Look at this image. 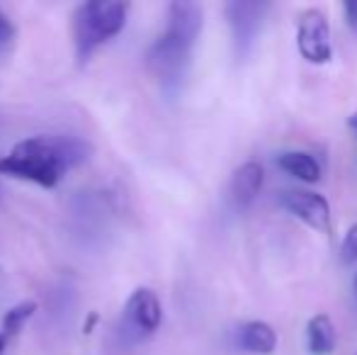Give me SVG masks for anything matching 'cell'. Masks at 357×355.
Masks as SVG:
<instances>
[{
  "instance_id": "1",
  "label": "cell",
  "mask_w": 357,
  "mask_h": 355,
  "mask_svg": "<svg viewBox=\"0 0 357 355\" xmlns=\"http://www.w3.org/2000/svg\"><path fill=\"white\" fill-rule=\"evenodd\" d=\"M90 146L78 137L68 134H39L17 142L3 158L0 173L27 180L39 188H56L71 168L83 163Z\"/></svg>"
},
{
  "instance_id": "2",
  "label": "cell",
  "mask_w": 357,
  "mask_h": 355,
  "mask_svg": "<svg viewBox=\"0 0 357 355\" xmlns=\"http://www.w3.org/2000/svg\"><path fill=\"white\" fill-rule=\"evenodd\" d=\"M202 32V8L197 3H170L165 29L146 52V63L168 95L178 93L190 66L192 47Z\"/></svg>"
},
{
  "instance_id": "3",
  "label": "cell",
  "mask_w": 357,
  "mask_h": 355,
  "mask_svg": "<svg viewBox=\"0 0 357 355\" xmlns=\"http://www.w3.org/2000/svg\"><path fill=\"white\" fill-rule=\"evenodd\" d=\"M129 5L119 0H88L73 13V47L80 63L90 61L100 47L114 39L127 24Z\"/></svg>"
},
{
  "instance_id": "4",
  "label": "cell",
  "mask_w": 357,
  "mask_h": 355,
  "mask_svg": "<svg viewBox=\"0 0 357 355\" xmlns=\"http://www.w3.org/2000/svg\"><path fill=\"white\" fill-rule=\"evenodd\" d=\"M160 319H163V307L158 294L149 287H139L129 294L124 304L122 319H119V336L127 343H139L158 331Z\"/></svg>"
},
{
  "instance_id": "5",
  "label": "cell",
  "mask_w": 357,
  "mask_h": 355,
  "mask_svg": "<svg viewBox=\"0 0 357 355\" xmlns=\"http://www.w3.org/2000/svg\"><path fill=\"white\" fill-rule=\"evenodd\" d=\"M296 47L309 63L324 66L333 59L328 17L321 8H309L299 15L296 22Z\"/></svg>"
},
{
  "instance_id": "6",
  "label": "cell",
  "mask_w": 357,
  "mask_h": 355,
  "mask_svg": "<svg viewBox=\"0 0 357 355\" xmlns=\"http://www.w3.org/2000/svg\"><path fill=\"white\" fill-rule=\"evenodd\" d=\"M280 204L316 232H328L331 229V207L321 195L309 192V190H284Z\"/></svg>"
},
{
  "instance_id": "7",
  "label": "cell",
  "mask_w": 357,
  "mask_h": 355,
  "mask_svg": "<svg viewBox=\"0 0 357 355\" xmlns=\"http://www.w3.org/2000/svg\"><path fill=\"white\" fill-rule=\"evenodd\" d=\"M265 10H268L265 3H245V0H234V3L226 5V17H229V24H231L234 44L241 54L248 52L255 34L260 32Z\"/></svg>"
},
{
  "instance_id": "8",
  "label": "cell",
  "mask_w": 357,
  "mask_h": 355,
  "mask_svg": "<svg viewBox=\"0 0 357 355\" xmlns=\"http://www.w3.org/2000/svg\"><path fill=\"white\" fill-rule=\"evenodd\" d=\"M263 180H265V171L258 161H245L243 166L236 168L229 185V195L236 207H248L258 197L260 188H263Z\"/></svg>"
},
{
  "instance_id": "9",
  "label": "cell",
  "mask_w": 357,
  "mask_h": 355,
  "mask_svg": "<svg viewBox=\"0 0 357 355\" xmlns=\"http://www.w3.org/2000/svg\"><path fill=\"white\" fill-rule=\"evenodd\" d=\"M238 343L243 351L255 355H270L278 348V333L265 322H248L241 326Z\"/></svg>"
},
{
  "instance_id": "10",
  "label": "cell",
  "mask_w": 357,
  "mask_h": 355,
  "mask_svg": "<svg viewBox=\"0 0 357 355\" xmlns=\"http://www.w3.org/2000/svg\"><path fill=\"white\" fill-rule=\"evenodd\" d=\"M306 343L314 355H331L335 348V326L326 314L309 319L306 326Z\"/></svg>"
},
{
  "instance_id": "11",
  "label": "cell",
  "mask_w": 357,
  "mask_h": 355,
  "mask_svg": "<svg viewBox=\"0 0 357 355\" xmlns=\"http://www.w3.org/2000/svg\"><path fill=\"white\" fill-rule=\"evenodd\" d=\"M278 163L284 173L294 176L296 180H304V183H316V180H321V166L309 153H301V151L280 153Z\"/></svg>"
},
{
  "instance_id": "12",
  "label": "cell",
  "mask_w": 357,
  "mask_h": 355,
  "mask_svg": "<svg viewBox=\"0 0 357 355\" xmlns=\"http://www.w3.org/2000/svg\"><path fill=\"white\" fill-rule=\"evenodd\" d=\"M37 312V302H20L15 307H10L3 317V324H0V331L8 333L10 338L17 336L22 331V326L29 322V317Z\"/></svg>"
},
{
  "instance_id": "13",
  "label": "cell",
  "mask_w": 357,
  "mask_h": 355,
  "mask_svg": "<svg viewBox=\"0 0 357 355\" xmlns=\"http://www.w3.org/2000/svg\"><path fill=\"white\" fill-rule=\"evenodd\" d=\"M340 258H343V263H348V266H353L357 263V224L345 232V239L343 243H340Z\"/></svg>"
},
{
  "instance_id": "14",
  "label": "cell",
  "mask_w": 357,
  "mask_h": 355,
  "mask_svg": "<svg viewBox=\"0 0 357 355\" xmlns=\"http://www.w3.org/2000/svg\"><path fill=\"white\" fill-rule=\"evenodd\" d=\"M13 39H15V27L8 20V15L3 13V8H0V47H8Z\"/></svg>"
},
{
  "instance_id": "15",
  "label": "cell",
  "mask_w": 357,
  "mask_h": 355,
  "mask_svg": "<svg viewBox=\"0 0 357 355\" xmlns=\"http://www.w3.org/2000/svg\"><path fill=\"white\" fill-rule=\"evenodd\" d=\"M343 13H345V20L353 29H357V0H348L343 5Z\"/></svg>"
},
{
  "instance_id": "16",
  "label": "cell",
  "mask_w": 357,
  "mask_h": 355,
  "mask_svg": "<svg viewBox=\"0 0 357 355\" xmlns=\"http://www.w3.org/2000/svg\"><path fill=\"white\" fill-rule=\"evenodd\" d=\"M8 343H10V336H8V333L0 331V355L5 353V348H8Z\"/></svg>"
},
{
  "instance_id": "17",
  "label": "cell",
  "mask_w": 357,
  "mask_h": 355,
  "mask_svg": "<svg viewBox=\"0 0 357 355\" xmlns=\"http://www.w3.org/2000/svg\"><path fill=\"white\" fill-rule=\"evenodd\" d=\"M348 124H350V129H353V134H355V137H357V112H353V114H350Z\"/></svg>"
},
{
  "instance_id": "18",
  "label": "cell",
  "mask_w": 357,
  "mask_h": 355,
  "mask_svg": "<svg viewBox=\"0 0 357 355\" xmlns=\"http://www.w3.org/2000/svg\"><path fill=\"white\" fill-rule=\"evenodd\" d=\"M355 299H357V273H355Z\"/></svg>"
}]
</instances>
